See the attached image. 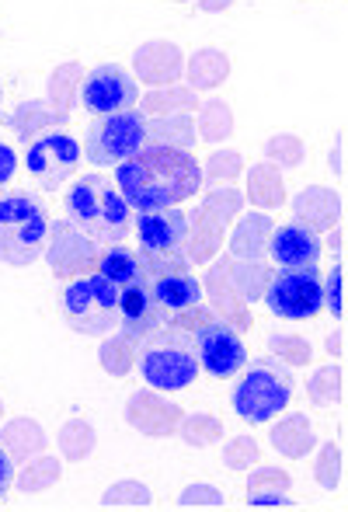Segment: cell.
I'll return each instance as SVG.
<instances>
[{"label":"cell","instance_id":"1","mask_svg":"<svg viewBox=\"0 0 348 512\" xmlns=\"http://www.w3.org/2000/svg\"><path fill=\"white\" fill-rule=\"evenodd\" d=\"M115 189L133 213L181 206L202 192V164L192 150L147 143L129 161L115 164Z\"/></svg>","mask_w":348,"mask_h":512},{"label":"cell","instance_id":"2","mask_svg":"<svg viewBox=\"0 0 348 512\" xmlns=\"http://www.w3.org/2000/svg\"><path fill=\"white\" fill-rule=\"evenodd\" d=\"M67 220L81 227L98 248L122 244L133 230V206L105 175H84L67 192Z\"/></svg>","mask_w":348,"mask_h":512},{"label":"cell","instance_id":"3","mask_svg":"<svg viewBox=\"0 0 348 512\" xmlns=\"http://www.w3.org/2000/svg\"><path fill=\"white\" fill-rule=\"evenodd\" d=\"M168 324L188 331V338L195 345V356H199V370H206L209 377L227 380L237 377L248 366V349H244L241 335L227 321H220L209 307L199 304L192 310H181Z\"/></svg>","mask_w":348,"mask_h":512},{"label":"cell","instance_id":"4","mask_svg":"<svg viewBox=\"0 0 348 512\" xmlns=\"http://www.w3.org/2000/svg\"><path fill=\"white\" fill-rule=\"evenodd\" d=\"M49 241V213L28 192L0 196V265L28 269L42 258Z\"/></svg>","mask_w":348,"mask_h":512},{"label":"cell","instance_id":"5","mask_svg":"<svg viewBox=\"0 0 348 512\" xmlns=\"http://www.w3.org/2000/svg\"><path fill=\"white\" fill-rule=\"evenodd\" d=\"M289 401H293V373L275 356H261L251 366H244L241 380L230 394L237 418H244L248 425H265L279 418L289 408Z\"/></svg>","mask_w":348,"mask_h":512},{"label":"cell","instance_id":"6","mask_svg":"<svg viewBox=\"0 0 348 512\" xmlns=\"http://www.w3.org/2000/svg\"><path fill=\"white\" fill-rule=\"evenodd\" d=\"M140 377L147 380V387L154 391H185L199 377V356H195V345L188 338V331L181 328H157L147 342L140 345Z\"/></svg>","mask_w":348,"mask_h":512},{"label":"cell","instance_id":"7","mask_svg":"<svg viewBox=\"0 0 348 512\" xmlns=\"http://www.w3.org/2000/svg\"><path fill=\"white\" fill-rule=\"evenodd\" d=\"M244 192H237L234 185H220V189H209L202 196V203L188 213V230H185V258L192 265H209L223 251V234H227L230 223L241 216L244 209Z\"/></svg>","mask_w":348,"mask_h":512},{"label":"cell","instance_id":"8","mask_svg":"<svg viewBox=\"0 0 348 512\" xmlns=\"http://www.w3.org/2000/svg\"><path fill=\"white\" fill-rule=\"evenodd\" d=\"M63 321L77 335H112L119 328V286L101 272H87L63 290Z\"/></svg>","mask_w":348,"mask_h":512},{"label":"cell","instance_id":"9","mask_svg":"<svg viewBox=\"0 0 348 512\" xmlns=\"http://www.w3.org/2000/svg\"><path fill=\"white\" fill-rule=\"evenodd\" d=\"M140 147H147V119L140 108L98 115L84 136V157L94 168H115L129 161Z\"/></svg>","mask_w":348,"mask_h":512},{"label":"cell","instance_id":"10","mask_svg":"<svg viewBox=\"0 0 348 512\" xmlns=\"http://www.w3.org/2000/svg\"><path fill=\"white\" fill-rule=\"evenodd\" d=\"M265 307L286 321H310L324 310V279L317 269H279L265 286Z\"/></svg>","mask_w":348,"mask_h":512},{"label":"cell","instance_id":"11","mask_svg":"<svg viewBox=\"0 0 348 512\" xmlns=\"http://www.w3.org/2000/svg\"><path fill=\"white\" fill-rule=\"evenodd\" d=\"M25 168L35 178V185L46 192H56L77 175L81 164V143L67 129H46L32 143H25Z\"/></svg>","mask_w":348,"mask_h":512},{"label":"cell","instance_id":"12","mask_svg":"<svg viewBox=\"0 0 348 512\" xmlns=\"http://www.w3.org/2000/svg\"><path fill=\"white\" fill-rule=\"evenodd\" d=\"M98 255H101L98 244H94L81 227H74L67 216L56 223L49 220V241H46L42 258L49 262V269H53V276L60 279V283H70V279L94 272Z\"/></svg>","mask_w":348,"mask_h":512},{"label":"cell","instance_id":"13","mask_svg":"<svg viewBox=\"0 0 348 512\" xmlns=\"http://www.w3.org/2000/svg\"><path fill=\"white\" fill-rule=\"evenodd\" d=\"M81 105L91 115H112L140 105V81L119 63H101L81 81Z\"/></svg>","mask_w":348,"mask_h":512},{"label":"cell","instance_id":"14","mask_svg":"<svg viewBox=\"0 0 348 512\" xmlns=\"http://www.w3.org/2000/svg\"><path fill=\"white\" fill-rule=\"evenodd\" d=\"M126 425L140 436L150 439H168L178 432L181 418H185V408L168 401L164 394H157L154 387L150 391H133L126 401V411H122Z\"/></svg>","mask_w":348,"mask_h":512},{"label":"cell","instance_id":"15","mask_svg":"<svg viewBox=\"0 0 348 512\" xmlns=\"http://www.w3.org/2000/svg\"><path fill=\"white\" fill-rule=\"evenodd\" d=\"M133 77L150 88H168V84H181L185 77V53L178 42L168 39H150L133 49Z\"/></svg>","mask_w":348,"mask_h":512},{"label":"cell","instance_id":"16","mask_svg":"<svg viewBox=\"0 0 348 512\" xmlns=\"http://www.w3.org/2000/svg\"><path fill=\"white\" fill-rule=\"evenodd\" d=\"M227 262L230 258H213L206 269V283H202V297L209 300V310H213L220 321H227L237 335L251 331V307L241 300V293L234 290L230 283V272H227Z\"/></svg>","mask_w":348,"mask_h":512},{"label":"cell","instance_id":"17","mask_svg":"<svg viewBox=\"0 0 348 512\" xmlns=\"http://www.w3.org/2000/svg\"><path fill=\"white\" fill-rule=\"evenodd\" d=\"M268 258H272L279 269H317L324 255L321 237L314 234L303 223H286V227H275L268 237Z\"/></svg>","mask_w":348,"mask_h":512},{"label":"cell","instance_id":"18","mask_svg":"<svg viewBox=\"0 0 348 512\" xmlns=\"http://www.w3.org/2000/svg\"><path fill=\"white\" fill-rule=\"evenodd\" d=\"M133 223H136V237H140V251L161 255V251H178L185 244L188 213H181L178 206L136 213Z\"/></svg>","mask_w":348,"mask_h":512},{"label":"cell","instance_id":"19","mask_svg":"<svg viewBox=\"0 0 348 512\" xmlns=\"http://www.w3.org/2000/svg\"><path fill=\"white\" fill-rule=\"evenodd\" d=\"M157 328H164L161 314H157L154 300H150V290L143 279L129 286H119V331L129 335L136 345H143Z\"/></svg>","mask_w":348,"mask_h":512},{"label":"cell","instance_id":"20","mask_svg":"<svg viewBox=\"0 0 348 512\" xmlns=\"http://www.w3.org/2000/svg\"><path fill=\"white\" fill-rule=\"evenodd\" d=\"M293 223H303L314 234L321 230H335L342 223V196L328 185H307L300 196H293Z\"/></svg>","mask_w":348,"mask_h":512},{"label":"cell","instance_id":"21","mask_svg":"<svg viewBox=\"0 0 348 512\" xmlns=\"http://www.w3.org/2000/svg\"><path fill=\"white\" fill-rule=\"evenodd\" d=\"M0 446H4L7 457H11L14 467H18V464H28L32 457H39V453H46L49 439H46V429H42L35 418L18 415V418H11V422L0 425Z\"/></svg>","mask_w":348,"mask_h":512},{"label":"cell","instance_id":"22","mask_svg":"<svg viewBox=\"0 0 348 512\" xmlns=\"http://www.w3.org/2000/svg\"><path fill=\"white\" fill-rule=\"evenodd\" d=\"M272 230H275V223H272V216H268L265 209L237 216L234 234H230V251H227V255L230 258H248V262H258V258H265Z\"/></svg>","mask_w":348,"mask_h":512},{"label":"cell","instance_id":"23","mask_svg":"<svg viewBox=\"0 0 348 512\" xmlns=\"http://www.w3.org/2000/svg\"><path fill=\"white\" fill-rule=\"evenodd\" d=\"M272 439V450L282 453L286 460H303L310 450L317 446V432H314V422H310L303 411H293V415L279 418L268 432Z\"/></svg>","mask_w":348,"mask_h":512},{"label":"cell","instance_id":"24","mask_svg":"<svg viewBox=\"0 0 348 512\" xmlns=\"http://www.w3.org/2000/svg\"><path fill=\"white\" fill-rule=\"evenodd\" d=\"M67 115L56 112L53 105L46 102V98H35V102H21L14 112L4 115V126L11 129V133H18L25 143H32L39 133H46V129H63L67 126Z\"/></svg>","mask_w":348,"mask_h":512},{"label":"cell","instance_id":"25","mask_svg":"<svg viewBox=\"0 0 348 512\" xmlns=\"http://www.w3.org/2000/svg\"><path fill=\"white\" fill-rule=\"evenodd\" d=\"M289 488H293L289 471L255 464V474L248 478V506L251 509H289L293 506Z\"/></svg>","mask_w":348,"mask_h":512},{"label":"cell","instance_id":"26","mask_svg":"<svg viewBox=\"0 0 348 512\" xmlns=\"http://www.w3.org/2000/svg\"><path fill=\"white\" fill-rule=\"evenodd\" d=\"M230 56L216 46H206V49H195L192 56H185V81L192 91H213L220 88L223 81L230 77Z\"/></svg>","mask_w":348,"mask_h":512},{"label":"cell","instance_id":"27","mask_svg":"<svg viewBox=\"0 0 348 512\" xmlns=\"http://www.w3.org/2000/svg\"><path fill=\"white\" fill-rule=\"evenodd\" d=\"M244 199H251V206L258 209H279L286 206V182H282V171L275 164L261 161V164H251L248 171V192Z\"/></svg>","mask_w":348,"mask_h":512},{"label":"cell","instance_id":"28","mask_svg":"<svg viewBox=\"0 0 348 512\" xmlns=\"http://www.w3.org/2000/svg\"><path fill=\"white\" fill-rule=\"evenodd\" d=\"M227 272H230L234 290L241 293V300L248 307L265 297V286H268V279H272V265H268L265 258H258V262H248V258H230Z\"/></svg>","mask_w":348,"mask_h":512},{"label":"cell","instance_id":"29","mask_svg":"<svg viewBox=\"0 0 348 512\" xmlns=\"http://www.w3.org/2000/svg\"><path fill=\"white\" fill-rule=\"evenodd\" d=\"M143 119H147V115H143ZM147 143H164V147L192 150L195 115L174 112V115H154V119H147Z\"/></svg>","mask_w":348,"mask_h":512},{"label":"cell","instance_id":"30","mask_svg":"<svg viewBox=\"0 0 348 512\" xmlns=\"http://www.w3.org/2000/svg\"><path fill=\"white\" fill-rule=\"evenodd\" d=\"M56 446H60V457L67 464H84L94 453V446H98V432H94V425L84 415H74L56 432Z\"/></svg>","mask_w":348,"mask_h":512},{"label":"cell","instance_id":"31","mask_svg":"<svg viewBox=\"0 0 348 512\" xmlns=\"http://www.w3.org/2000/svg\"><path fill=\"white\" fill-rule=\"evenodd\" d=\"M136 356H140V345H136L129 335H122L119 328H115L112 335H105V342H101V349H98L101 370L115 380L129 377V373L136 370Z\"/></svg>","mask_w":348,"mask_h":512},{"label":"cell","instance_id":"32","mask_svg":"<svg viewBox=\"0 0 348 512\" xmlns=\"http://www.w3.org/2000/svg\"><path fill=\"white\" fill-rule=\"evenodd\" d=\"M81 81H84L81 63H63V67H56L53 74H49V98L46 102L70 119L74 108L81 105Z\"/></svg>","mask_w":348,"mask_h":512},{"label":"cell","instance_id":"33","mask_svg":"<svg viewBox=\"0 0 348 512\" xmlns=\"http://www.w3.org/2000/svg\"><path fill=\"white\" fill-rule=\"evenodd\" d=\"M136 108H140L147 119H154V115H174V112L195 115L199 98H195V91L188 88V84H168V88H154L147 98H140Z\"/></svg>","mask_w":348,"mask_h":512},{"label":"cell","instance_id":"34","mask_svg":"<svg viewBox=\"0 0 348 512\" xmlns=\"http://www.w3.org/2000/svg\"><path fill=\"white\" fill-rule=\"evenodd\" d=\"M195 136L206 143L230 140L234 136V112H230V105L220 102V98L199 102V108H195Z\"/></svg>","mask_w":348,"mask_h":512},{"label":"cell","instance_id":"35","mask_svg":"<svg viewBox=\"0 0 348 512\" xmlns=\"http://www.w3.org/2000/svg\"><path fill=\"white\" fill-rule=\"evenodd\" d=\"M60 478H63L60 460L49 457V453H39V457H32L28 464H21V471L14 474V485L25 495H42L53 485H60Z\"/></svg>","mask_w":348,"mask_h":512},{"label":"cell","instance_id":"36","mask_svg":"<svg viewBox=\"0 0 348 512\" xmlns=\"http://www.w3.org/2000/svg\"><path fill=\"white\" fill-rule=\"evenodd\" d=\"M94 272H101L105 279H112L115 286H129V283L140 279V255L129 251L126 244H108V248H101Z\"/></svg>","mask_w":348,"mask_h":512},{"label":"cell","instance_id":"37","mask_svg":"<svg viewBox=\"0 0 348 512\" xmlns=\"http://www.w3.org/2000/svg\"><path fill=\"white\" fill-rule=\"evenodd\" d=\"M307 398L317 408H331L345 401V366L342 363H328L321 370L310 373L307 380Z\"/></svg>","mask_w":348,"mask_h":512},{"label":"cell","instance_id":"38","mask_svg":"<svg viewBox=\"0 0 348 512\" xmlns=\"http://www.w3.org/2000/svg\"><path fill=\"white\" fill-rule=\"evenodd\" d=\"M174 436H181V443L192 446V450H206V446H216L223 439V422L209 411H195V415L181 418Z\"/></svg>","mask_w":348,"mask_h":512},{"label":"cell","instance_id":"39","mask_svg":"<svg viewBox=\"0 0 348 512\" xmlns=\"http://www.w3.org/2000/svg\"><path fill=\"white\" fill-rule=\"evenodd\" d=\"M241 171H244V157H241V150H230V147H223V150H213V154L202 161V185H234L237 178H241Z\"/></svg>","mask_w":348,"mask_h":512},{"label":"cell","instance_id":"40","mask_svg":"<svg viewBox=\"0 0 348 512\" xmlns=\"http://www.w3.org/2000/svg\"><path fill=\"white\" fill-rule=\"evenodd\" d=\"M317 464H314V478L324 492H335L342 488V474H345V453H342V443H317Z\"/></svg>","mask_w":348,"mask_h":512},{"label":"cell","instance_id":"41","mask_svg":"<svg viewBox=\"0 0 348 512\" xmlns=\"http://www.w3.org/2000/svg\"><path fill=\"white\" fill-rule=\"evenodd\" d=\"M154 506V492L143 481H119V485L105 488L101 495V509H150Z\"/></svg>","mask_w":348,"mask_h":512},{"label":"cell","instance_id":"42","mask_svg":"<svg viewBox=\"0 0 348 512\" xmlns=\"http://www.w3.org/2000/svg\"><path fill=\"white\" fill-rule=\"evenodd\" d=\"M303 157H307V147H303L300 136H293V133H275L272 140H265V161L275 164L279 171L300 168Z\"/></svg>","mask_w":348,"mask_h":512},{"label":"cell","instance_id":"43","mask_svg":"<svg viewBox=\"0 0 348 512\" xmlns=\"http://www.w3.org/2000/svg\"><path fill=\"white\" fill-rule=\"evenodd\" d=\"M268 352L286 366H307L310 359H314L310 342L303 335H293V331H275V335H268Z\"/></svg>","mask_w":348,"mask_h":512},{"label":"cell","instance_id":"44","mask_svg":"<svg viewBox=\"0 0 348 512\" xmlns=\"http://www.w3.org/2000/svg\"><path fill=\"white\" fill-rule=\"evenodd\" d=\"M261 460V446H258V439H251V436H234V439H227V446H223V467L227 471H251Z\"/></svg>","mask_w":348,"mask_h":512},{"label":"cell","instance_id":"45","mask_svg":"<svg viewBox=\"0 0 348 512\" xmlns=\"http://www.w3.org/2000/svg\"><path fill=\"white\" fill-rule=\"evenodd\" d=\"M181 509H223L227 506V495L213 485H188L178 499Z\"/></svg>","mask_w":348,"mask_h":512},{"label":"cell","instance_id":"46","mask_svg":"<svg viewBox=\"0 0 348 512\" xmlns=\"http://www.w3.org/2000/svg\"><path fill=\"white\" fill-rule=\"evenodd\" d=\"M324 310H331L335 317H345V265L342 262L324 279Z\"/></svg>","mask_w":348,"mask_h":512},{"label":"cell","instance_id":"47","mask_svg":"<svg viewBox=\"0 0 348 512\" xmlns=\"http://www.w3.org/2000/svg\"><path fill=\"white\" fill-rule=\"evenodd\" d=\"M14 175H18V154L0 140V185H7Z\"/></svg>","mask_w":348,"mask_h":512},{"label":"cell","instance_id":"48","mask_svg":"<svg viewBox=\"0 0 348 512\" xmlns=\"http://www.w3.org/2000/svg\"><path fill=\"white\" fill-rule=\"evenodd\" d=\"M14 460L7 457V450L0 446V502L7 499V492H11V485H14Z\"/></svg>","mask_w":348,"mask_h":512},{"label":"cell","instance_id":"49","mask_svg":"<svg viewBox=\"0 0 348 512\" xmlns=\"http://www.w3.org/2000/svg\"><path fill=\"white\" fill-rule=\"evenodd\" d=\"M331 171H335L338 178L345 175V140H338L335 150H331Z\"/></svg>","mask_w":348,"mask_h":512},{"label":"cell","instance_id":"50","mask_svg":"<svg viewBox=\"0 0 348 512\" xmlns=\"http://www.w3.org/2000/svg\"><path fill=\"white\" fill-rule=\"evenodd\" d=\"M324 345H328V352H331V356L345 359V331H331V335H328V342H324Z\"/></svg>","mask_w":348,"mask_h":512},{"label":"cell","instance_id":"51","mask_svg":"<svg viewBox=\"0 0 348 512\" xmlns=\"http://www.w3.org/2000/svg\"><path fill=\"white\" fill-rule=\"evenodd\" d=\"M345 248V230H342V223L335 227V234H331V251H342Z\"/></svg>","mask_w":348,"mask_h":512},{"label":"cell","instance_id":"52","mask_svg":"<svg viewBox=\"0 0 348 512\" xmlns=\"http://www.w3.org/2000/svg\"><path fill=\"white\" fill-rule=\"evenodd\" d=\"M0 418H4V401H0Z\"/></svg>","mask_w":348,"mask_h":512},{"label":"cell","instance_id":"53","mask_svg":"<svg viewBox=\"0 0 348 512\" xmlns=\"http://www.w3.org/2000/svg\"><path fill=\"white\" fill-rule=\"evenodd\" d=\"M0 98H4V88H0Z\"/></svg>","mask_w":348,"mask_h":512}]
</instances>
